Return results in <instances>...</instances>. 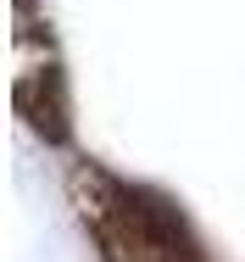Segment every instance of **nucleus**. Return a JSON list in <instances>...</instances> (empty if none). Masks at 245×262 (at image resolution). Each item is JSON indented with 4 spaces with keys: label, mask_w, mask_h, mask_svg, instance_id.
<instances>
[{
    "label": "nucleus",
    "mask_w": 245,
    "mask_h": 262,
    "mask_svg": "<svg viewBox=\"0 0 245 262\" xmlns=\"http://www.w3.org/2000/svg\"><path fill=\"white\" fill-rule=\"evenodd\" d=\"M67 201L100 262H206L195 229L179 217L173 201L106 173L100 162H73Z\"/></svg>",
    "instance_id": "nucleus-1"
},
{
    "label": "nucleus",
    "mask_w": 245,
    "mask_h": 262,
    "mask_svg": "<svg viewBox=\"0 0 245 262\" xmlns=\"http://www.w3.org/2000/svg\"><path fill=\"white\" fill-rule=\"evenodd\" d=\"M11 101H17V117L50 140L61 145L73 134V117H67V78H61V61H56V45L39 23L23 17L17 28V78H11Z\"/></svg>",
    "instance_id": "nucleus-2"
}]
</instances>
